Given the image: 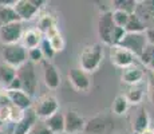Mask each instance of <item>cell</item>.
<instances>
[{"label":"cell","instance_id":"30bf717a","mask_svg":"<svg viewBox=\"0 0 154 134\" xmlns=\"http://www.w3.org/2000/svg\"><path fill=\"white\" fill-rule=\"evenodd\" d=\"M64 117V134H78L85 132L86 120L76 110H67Z\"/></svg>","mask_w":154,"mask_h":134},{"label":"cell","instance_id":"60d3db41","mask_svg":"<svg viewBox=\"0 0 154 134\" xmlns=\"http://www.w3.org/2000/svg\"><path fill=\"white\" fill-rule=\"evenodd\" d=\"M150 129H152V130H153V133H154V126H153V127H150Z\"/></svg>","mask_w":154,"mask_h":134},{"label":"cell","instance_id":"8d00e7d4","mask_svg":"<svg viewBox=\"0 0 154 134\" xmlns=\"http://www.w3.org/2000/svg\"><path fill=\"white\" fill-rule=\"evenodd\" d=\"M8 99H7V95H5V90H0V109L3 106L8 105Z\"/></svg>","mask_w":154,"mask_h":134},{"label":"cell","instance_id":"836d02e7","mask_svg":"<svg viewBox=\"0 0 154 134\" xmlns=\"http://www.w3.org/2000/svg\"><path fill=\"white\" fill-rule=\"evenodd\" d=\"M27 134H52V133L46 127V125H44L43 121L38 120V122L32 126V129L29 130Z\"/></svg>","mask_w":154,"mask_h":134},{"label":"cell","instance_id":"f35d334b","mask_svg":"<svg viewBox=\"0 0 154 134\" xmlns=\"http://www.w3.org/2000/svg\"><path fill=\"white\" fill-rule=\"evenodd\" d=\"M4 125H5V123H4V122H3L2 120H0V130H2V127H3V126H4Z\"/></svg>","mask_w":154,"mask_h":134},{"label":"cell","instance_id":"7a4b0ae2","mask_svg":"<svg viewBox=\"0 0 154 134\" xmlns=\"http://www.w3.org/2000/svg\"><path fill=\"white\" fill-rule=\"evenodd\" d=\"M16 76L20 80L22 90L32 98V95H35L38 90V76L35 64H32L31 62L27 61L24 64L16 68Z\"/></svg>","mask_w":154,"mask_h":134},{"label":"cell","instance_id":"d4e9b609","mask_svg":"<svg viewBox=\"0 0 154 134\" xmlns=\"http://www.w3.org/2000/svg\"><path fill=\"white\" fill-rule=\"evenodd\" d=\"M145 30H146L145 23H142L134 14L130 15L129 20H127L125 26V31L129 32V34H141V32H145Z\"/></svg>","mask_w":154,"mask_h":134},{"label":"cell","instance_id":"5b68a950","mask_svg":"<svg viewBox=\"0 0 154 134\" xmlns=\"http://www.w3.org/2000/svg\"><path fill=\"white\" fill-rule=\"evenodd\" d=\"M117 46L126 48L127 51H130L135 56V59H138L141 56V54L143 52L145 47L147 46V42L143 32H141V34H129V32H126L125 36L122 38V40Z\"/></svg>","mask_w":154,"mask_h":134},{"label":"cell","instance_id":"8fae6325","mask_svg":"<svg viewBox=\"0 0 154 134\" xmlns=\"http://www.w3.org/2000/svg\"><path fill=\"white\" fill-rule=\"evenodd\" d=\"M135 56L121 46H110V62L115 67L126 68L134 64Z\"/></svg>","mask_w":154,"mask_h":134},{"label":"cell","instance_id":"3957f363","mask_svg":"<svg viewBox=\"0 0 154 134\" xmlns=\"http://www.w3.org/2000/svg\"><path fill=\"white\" fill-rule=\"evenodd\" d=\"M34 107L35 115L38 117V120L40 121H44L46 118L51 117L52 114L59 111V102L58 99L51 94H46V95H42L36 99V102L32 103Z\"/></svg>","mask_w":154,"mask_h":134},{"label":"cell","instance_id":"f546056e","mask_svg":"<svg viewBox=\"0 0 154 134\" xmlns=\"http://www.w3.org/2000/svg\"><path fill=\"white\" fill-rule=\"evenodd\" d=\"M129 14L123 12V11H119V10H112L111 11V17H112V22L117 27H121V28L125 30V26L129 20Z\"/></svg>","mask_w":154,"mask_h":134},{"label":"cell","instance_id":"d590c367","mask_svg":"<svg viewBox=\"0 0 154 134\" xmlns=\"http://www.w3.org/2000/svg\"><path fill=\"white\" fill-rule=\"evenodd\" d=\"M5 90H22V85H20V80L17 79V76L5 87Z\"/></svg>","mask_w":154,"mask_h":134},{"label":"cell","instance_id":"7c38bea8","mask_svg":"<svg viewBox=\"0 0 154 134\" xmlns=\"http://www.w3.org/2000/svg\"><path fill=\"white\" fill-rule=\"evenodd\" d=\"M69 82L74 87V90H76L78 93H85L88 91L91 87V79L90 74L85 73L83 70H81L79 67H74L70 70L69 73Z\"/></svg>","mask_w":154,"mask_h":134},{"label":"cell","instance_id":"ab89813d","mask_svg":"<svg viewBox=\"0 0 154 134\" xmlns=\"http://www.w3.org/2000/svg\"><path fill=\"white\" fill-rule=\"evenodd\" d=\"M0 134H7V133H4V132H3V130H0Z\"/></svg>","mask_w":154,"mask_h":134},{"label":"cell","instance_id":"277c9868","mask_svg":"<svg viewBox=\"0 0 154 134\" xmlns=\"http://www.w3.org/2000/svg\"><path fill=\"white\" fill-rule=\"evenodd\" d=\"M2 58L4 63L10 64L14 68H17L27 62V50L20 43L7 44V46H3Z\"/></svg>","mask_w":154,"mask_h":134},{"label":"cell","instance_id":"7402d4cb","mask_svg":"<svg viewBox=\"0 0 154 134\" xmlns=\"http://www.w3.org/2000/svg\"><path fill=\"white\" fill-rule=\"evenodd\" d=\"M149 127H150V117L146 110L142 109L137 114L135 120L133 121V130L135 132V134H138V133L143 132V130L149 129Z\"/></svg>","mask_w":154,"mask_h":134},{"label":"cell","instance_id":"83f0119b","mask_svg":"<svg viewBox=\"0 0 154 134\" xmlns=\"http://www.w3.org/2000/svg\"><path fill=\"white\" fill-rule=\"evenodd\" d=\"M135 5H137V0H114L112 2L114 10L123 11V12H126L129 15L134 14Z\"/></svg>","mask_w":154,"mask_h":134},{"label":"cell","instance_id":"74e56055","mask_svg":"<svg viewBox=\"0 0 154 134\" xmlns=\"http://www.w3.org/2000/svg\"><path fill=\"white\" fill-rule=\"evenodd\" d=\"M138 134H154V133H153V130H152V129H150V127H149V129L143 130V132H141V133H138Z\"/></svg>","mask_w":154,"mask_h":134},{"label":"cell","instance_id":"52a82bcc","mask_svg":"<svg viewBox=\"0 0 154 134\" xmlns=\"http://www.w3.org/2000/svg\"><path fill=\"white\" fill-rule=\"evenodd\" d=\"M23 32H24V28H23L22 22H14V23H8V24H3L0 26V42L3 43V46L20 43Z\"/></svg>","mask_w":154,"mask_h":134},{"label":"cell","instance_id":"cb8c5ba5","mask_svg":"<svg viewBox=\"0 0 154 134\" xmlns=\"http://www.w3.org/2000/svg\"><path fill=\"white\" fill-rule=\"evenodd\" d=\"M14 22H20V19L17 17L16 12H15L14 7L0 4V26L14 23Z\"/></svg>","mask_w":154,"mask_h":134},{"label":"cell","instance_id":"4fadbf2b","mask_svg":"<svg viewBox=\"0 0 154 134\" xmlns=\"http://www.w3.org/2000/svg\"><path fill=\"white\" fill-rule=\"evenodd\" d=\"M5 95H7L8 102L14 107L19 109L20 111H26L32 107V98L23 90H5Z\"/></svg>","mask_w":154,"mask_h":134},{"label":"cell","instance_id":"d6986e66","mask_svg":"<svg viewBox=\"0 0 154 134\" xmlns=\"http://www.w3.org/2000/svg\"><path fill=\"white\" fill-rule=\"evenodd\" d=\"M46 127L52 134H64V117L60 111L52 114L51 117L46 118L43 121Z\"/></svg>","mask_w":154,"mask_h":134},{"label":"cell","instance_id":"9a60e30c","mask_svg":"<svg viewBox=\"0 0 154 134\" xmlns=\"http://www.w3.org/2000/svg\"><path fill=\"white\" fill-rule=\"evenodd\" d=\"M43 79L50 90H56L60 86V74L51 62H43Z\"/></svg>","mask_w":154,"mask_h":134},{"label":"cell","instance_id":"9c48e42d","mask_svg":"<svg viewBox=\"0 0 154 134\" xmlns=\"http://www.w3.org/2000/svg\"><path fill=\"white\" fill-rule=\"evenodd\" d=\"M112 121L106 115H97L90 121H86L85 133L87 134H109L112 130Z\"/></svg>","mask_w":154,"mask_h":134},{"label":"cell","instance_id":"4316f807","mask_svg":"<svg viewBox=\"0 0 154 134\" xmlns=\"http://www.w3.org/2000/svg\"><path fill=\"white\" fill-rule=\"evenodd\" d=\"M125 98L129 105H138L143 98V91L140 86H131L125 94Z\"/></svg>","mask_w":154,"mask_h":134},{"label":"cell","instance_id":"484cf974","mask_svg":"<svg viewBox=\"0 0 154 134\" xmlns=\"http://www.w3.org/2000/svg\"><path fill=\"white\" fill-rule=\"evenodd\" d=\"M138 59L141 61V63L143 66H146L152 73H154V46L147 44Z\"/></svg>","mask_w":154,"mask_h":134},{"label":"cell","instance_id":"ac0fdd59","mask_svg":"<svg viewBox=\"0 0 154 134\" xmlns=\"http://www.w3.org/2000/svg\"><path fill=\"white\" fill-rule=\"evenodd\" d=\"M42 39H43V36L36 31V30L29 28V30H27V31L23 32L22 39H20V44H22V46L28 51V50H32V48L39 47Z\"/></svg>","mask_w":154,"mask_h":134},{"label":"cell","instance_id":"ba28073f","mask_svg":"<svg viewBox=\"0 0 154 134\" xmlns=\"http://www.w3.org/2000/svg\"><path fill=\"white\" fill-rule=\"evenodd\" d=\"M114 22H112L111 17V11H106L99 15L98 19V27H97V31H98V36L102 40V43L111 46V35L114 31Z\"/></svg>","mask_w":154,"mask_h":134},{"label":"cell","instance_id":"603a6c76","mask_svg":"<svg viewBox=\"0 0 154 134\" xmlns=\"http://www.w3.org/2000/svg\"><path fill=\"white\" fill-rule=\"evenodd\" d=\"M15 78H16V68L4 62H0V83L7 87Z\"/></svg>","mask_w":154,"mask_h":134},{"label":"cell","instance_id":"5bb4252c","mask_svg":"<svg viewBox=\"0 0 154 134\" xmlns=\"http://www.w3.org/2000/svg\"><path fill=\"white\" fill-rule=\"evenodd\" d=\"M36 122H38V117L35 115L34 110L31 107V109L23 111V115L20 117V120L14 123V129L11 134H27Z\"/></svg>","mask_w":154,"mask_h":134},{"label":"cell","instance_id":"e575fe53","mask_svg":"<svg viewBox=\"0 0 154 134\" xmlns=\"http://www.w3.org/2000/svg\"><path fill=\"white\" fill-rule=\"evenodd\" d=\"M143 34H145V36H146L147 44L154 46V28H146Z\"/></svg>","mask_w":154,"mask_h":134},{"label":"cell","instance_id":"6da1fadb","mask_svg":"<svg viewBox=\"0 0 154 134\" xmlns=\"http://www.w3.org/2000/svg\"><path fill=\"white\" fill-rule=\"evenodd\" d=\"M103 59V48L102 44L91 43L87 44L79 54V68L85 73L91 74L97 71L102 63Z\"/></svg>","mask_w":154,"mask_h":134},{"label":"cell","instance_id":"f1b7e54d","mask_svg":"<svg viewBox=\"0 0 154 134\" xmlns=\"http://www.w3.org/2000/svg\"><path fill=\"white\" fill-rule=\"evenodd\" d=\"M112 111L117 115H123L129 109V103H127L125 95H117L112 102Z\"/></svg>","mask_w":154,"mask_h":134},{"label":"cell","instance_id":"8992f818","mask_svg":"<svg viewBox=\"0 0 154 134\" xmlns=\"http://www.w3.org/2000/svg\"><path fill=\"white\" fill-rule=\"evenodd\" d=\"M42 4H44V2L42 0H15L14 10L17 17L20 19V22L31 20L39 12Z\"/></svg>","mask_w":154,"mask_h":134},{"label":"cell","instance_id":"e0dca14e","mask_svg":"<svg viewBox=\"0 0 154 134\" xmlns=\"http://www.w3.org/2000/svg\"><path fill=\"white\" fill-rule=\"evenodd\" d=\"M134 15L142 23L154 19V0H141V2H137Z\"/></svg>","mask_w":154,"mask_h":134},{"label":"cell","instance_id":"ffe728a7","mask_svg":"<svg viewBox=\"0 0 154 134\" xmlns=\"http://www.w3.org/2000/svg\"><path fill=\"white\" fill-rule=\"evenodd\" d=\"M55 28H58V27H56V22L54 17H52L51 15H43V16H40L39 20H38V26L35 30H36L42 36H46L47 34H50V32Z\"/></svg>","mask_w":154,"mask_h":134},{"label":"cell","instance_id":"2e32d148","mask_svg":"<svg viewBox=\"0 0 154 134\" xmlns=\"http://www.w3.org/2000/svg\"><path fill=\"white\" fill-rule=\"evenodd\" d=\"M122 80L129 86H138V83L142 82L145 78V71L143 68L137 66V64H131V66L126 67L122 70Z\"/></svg>","mask_w":154,"mask_h":134},{"label":"cell","instance_id":"d6a6232c","mask_svg":"<svg viewBox=\"0 0 154 134\" xmlns=\"http://www.w3.org/2000/svg\"><path fill=\"white\" fill-rule=\"evenodd\" d=\"M146 91H147V98H149L150 103L154 106V73H152V71H149V74H147Z\"/></svg>","mask_w":154,"mask_h":134},{"label":"cell","instance_id":"4dcf8cb0","mask_svg":"<svg viewBox=\"0 0 154 134\" xmlns=\"http://www.w3.org/2000/svg\"><path fill=\"white\" fill-rule=\"evenodd\" d=\"M39 48H40V51H42V54H43V58H44V59H47V62H48L50 59H52V58H54L55 51H54V50H52L51 44L48 43V40H47L46 38H43L42 42H40V44H39Z\"/></svg>","mask_w":154,"mask_h":134},{"label":"cell","instance_id":"1f68e13d","mask_svg":"<svg viewBox=\"0 0 154 134\" xmlns=\"http://www.w3.org/2000/svg\"><path fill=\"white\" fill-rule=\"evenodd\" d=\"M43 54L40 51L39 47H36V48H32V50H28L27 51V61L31 62L32 64L35 63H40V62H43Z\"/></svg>","mask_w":154,"mask_h":134},{"label":"cell","instance_id":"44dd1931","mask_svg":"<svg viewBox=\"0 0 154 134\" xmlns=\"http://www.w3.org/2000/svg\"><path fill=\"white\" fill-rule=\"evenodd\" d=\"M43 38H46V39L48 40V43L51 44L52 50H54L55 52L63 51V50H64L66 42H64V38L62 36V34L59 32V30H58V28L52 30V31L50 32V34H47L46 36H43Z\"/></svg>","mask_w":154,"mask_h":134}]
</instances>
